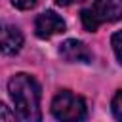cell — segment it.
Segmentation results:
<instances>
[{
    "instance_id": "6da1fadb",
    "label": "cell",
    "mask_w": 122,
    "mask_h": 122,
    "mask_svg": "<svg viewBox=\"0 0 122 122\" xmlns=\"http://www.w3.org/2000/svg\"><path fill=\"white\" fill-rule=\"evenodd\" d=\"M8 92L15 107V116L25 122H38L40 114V86L38 82L25 72H19L10 78Z\"/></svg>"
},
{
    "instance_id": "3957f363",
    "label": "cell",
    "mask_w": 122,
    "mask_h": 122,
    "mask_svg": "<svg viewBox=\"0 0 122 122\" xmlns=\"http://www.w3.org/2000/svg\"><path fill=\"white\" fill-rule=\"evenodd\" d=\"M86 101L69 92V90H61L55 93L53 101H51V114L57 118V120H63V122H76V120H84L86 118Z\"/></svg>"
},
{
    "instance_id": "277c9868",
    "label": "cell",
    "mask_w": 122,
    "mask_h": 122,
    "mask_svg": "<svg viewBox=\"0 0 122 122\" xmlns=\"http://www.w3.org/2000/svg\"><path fill=\"white\" fill-rule=\"evenodd\" d=\"M65 29H67V25L61 19V15H57L51 10L40 13L36 17V21H34V32H36L38 38H50L53 34L65 32Z\"/></svg>"
},
{
    "instance_id": "7a4b0ae2",
    "label": "cell",
    "mask_w": 122,
    "mask_h": 122,
    "mask_svg": "<svg viewBox=\"0 0 122 122\" xmlns=\"http://www.w3.org/2000/svg\"><path fill=\"white\" fill-rule=\"evenodd\" d=\"M122 15L120 0H95L90 8H84L80 11V19L86 30H95L103 23L118 21Z\"/></svg>"
},
{
    "instance_id": "8992f818",
    "label": "cell",
    "mask_w": 122,
    "mask_h": 122,
    "mask_svg": "<svg viewBox=\"0 0 122 122\" xmlns=\"http://www.w3.org/2000/svg\"><path fill=\"white\" fill-rule=\"evenodd\" d=\"M23 46V34L17 27L0 23V51L2 53H17Z\"/></svg>"
},
{
    "instance_id": "30bf717a",
    "label": "cell",
    "mask_w": 122,
    "mask_h": 122,
    "mask_svg": "<svg viewBox=\"0 0 122 122\" xmlns=\"http://www.w3.org/2000/svg\"><path fill=\"white\" fill-rule=\"evenodd\" d=\"M13 118H15V114L0 101V122H2V120H13Z\"/></svg>"
},
{
    "instance_id": "52a82bcc",
    "label": "cell",
    "mask_w": 122,
    "mask_h": 122,
    "mask_svg": "<svg viewBox=\"0 0 122 122\" xmlns=\"http://www.w3.org/2000/svg\"><path fill=\"white\" fill-rule=\"evenodd\" d=\"M112 114L116 120H122V92L120 90L112 97Z\"/></svg>"
},
{
    "instance_id": "5b68a950",
    "label": "cell",
    "mask_w": 122,
    "mask_h": 122,
    "mask_svg": "<svg viewBox=\"0 0 122 122\" xmlns=\"http://www.w3.org/2000/svg\"><path fill=\"white\" fill-rule=\"evenodd\" d=\"M59 55L67 63H92V50L80 40H65L59 46Z\"/></svg>"
},
{
    "instance_id": "8fae6325",
    "label": "cell",
    "mask_w": 122,
    "mask_h": 122,
    "mask_svg": "<svg viewBox=\"0 0 122 122\" xmlns=\"http://www.w3.org/2000/svg\"><path fill=\"white\" fill-rule=\"evenodd\" d=\"M76 2H82V0H57L59 6H71V4H76Z\"/></svg>"
},
{
    "instance_id": "ba28073f",
    "label": "cell",
    "mask_w": 122,
    "mask_h": 122,
    "mask_svg": "<svg viewBox=\"0 0 122 122\" xmlns=\"http://www.w3.org/2000/svg\"><path fill=\"white\" fill-rule=\"evenodd\" d=\"M112 51H114V57L118 63H122V57H120V32L116 30L112 34Z\"/></svg>"
},
{
    "instance_id": "9c48e42d",
    "label": "cell",
    "mask_w": 122,
    "mask_h": 122,
    "mask_svg": "<svg viewBox=\"0 0 122 122\" xmlns=\"http://www.w3.org/2000/svg\"><path fill=\"white\" fill-rule=\"evenodd\" d=\"M36 2L38 0H11V4L15 8H19V10H30V8L36 6Z\"/></svg>"
}]
</instances>
